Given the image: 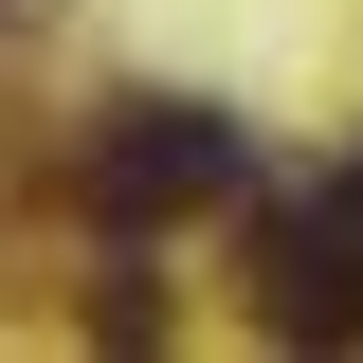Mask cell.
Wrapping results in <instances>:
<instances>
[{
	"label": "cell",
	"instance_id": "1",
	"mask_svg": "<svg viewBox=\"0 0 363 363\" xmlns=\"http://www.w3.org/2000/svg\"><path fill=\"white\" fill-rule=\"evenodd\" d=\"M255 182V145H236V109H182V91H145V109H109L91 128V200L109 218H200V200H236Z\"/></svg>",
	"mask_w": 363,
	"mask_h": 363
},
{
	"label": "cell",
	"instance_id": "2",
	"mask_svg": "<svg viewBox=\"0 0 363 363\" xmlns=\"http://www.w3.org/2000/svg\"><path fill=\"white\" fill-rule=\"evenodd\" d=\"M255 309L291 327V345H363V164H327V200H291V218L255 236Z\"/></svg>",
	"mask_w": 363,
	"mask_h": 363
},
{
	"label": "cell",
	"instance_id": "3",
	"mask_svg": "<svg viewBox=\"0 0 363 363\" xmlns=\"http://www.w3.org/2000/svg\"><path fill=\"white\" fill-rule=\"evenodd\" d=\"M0 18H37V0H0Z\"/></svg>",
	"mask_w": 363,
	"mask_h": 363
}]
</instances>
